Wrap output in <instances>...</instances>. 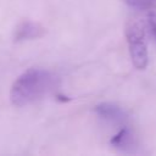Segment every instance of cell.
Returning <instances> with one entry per match:
<instances>
[{"label":"cell","instance_id":"obj_1","mask_svg":"<svg viewBox=\"0 0 156 156\" xmlns=\"http://www.w3.org/2000/svg\"><path fill=\"white\" fill-rule=\"evenodd\" d=\"M58 85V77L44 68H29L13 82L10 99L15 106L22 107L41 100Z\"/></svg>","mask_w":156,"mask_h":156},{"label":"cell","instance_id":"obj_2","mask_svg":"<svg viewBox=\"0 0 156 156\" xmlns=\"http://www.w3.org/2000/svg\"><path fill=\"white\" fill-rule=\"evenodd\" d=\"M126 37L133 65L138 69H144L147 65L149 57H147L145 28L143 23L135 20H130L126 27Z\"/></svg>","mask_w":156,"mask_h":156},{"label":"cell","instance_id":"obj_3","mask_svg":"<svg viewBox=\"0 0 156 156\" xmlns=\"http://www.w3.org/2000/svg\"><path fill=\"white\" fill-rule=\"evenodd\" d=\"M45 29L37 22L32 21H24L20 23L15 29V40L16 41H24V40H32L35 38H40L44 34Z\"/></svg>","mask_w":156,"mask_h":156},{"label":"cell","instance_id":"obj_4","mask_svg":"<svg viewBox=\"0 0 156 156\" xmlns=\"http://www.w3.org/2000/svg\"><path fill=\"white\" fill-rule=\"evenodd\" d=\"M94 111L100 118H102L105 121H108V122L119 123V122H123L126 119L124 111L119 106H117L115 104H111V102L99 104V105L95 106Z\"/></svg>","mask_w":156,"mask_h":156},{"label":"cell","instance_id":"obj_5","mask_svg":"<svg viewBox=\"0 0 156 156\" xmlns=\"http://www.w3.org/2000/svg\"><path fill=\"white\" fill-rule=\"evenodd\" d=\"M110 143L115 149L123 151V152H132L136 145L135 138L128 128L121 129L116 135L112 136Z\"/></svg>","mask_w":156,"mask_h":156},{"label":"cell","instance_id":"obj_6","mask_svg":"<svg viewBox=\"0 0 156 156\" xmlns=\"http://www.w3.org/2000/svg\"><path fill=\"white\" fill-rule=\"evenodd\" d=\"M127 5L134 7V9H139V10H146V9H151L152 5L156 2V0H123Z\"/></svg>","mask_w":156,"mask_h":156},{"label":"cell","instance_id":"obj_7","mask_svg":"<svg viewBox=\"0 0 156 156\" xmlns=\"http://www.w3.org/2000/svg\"><path fill=\"white\" fill-rule=\"evenodd\" d=\"M147 17H149V22H151V23H156V9H150V11H149V15H147Z\"/></svg>","mask_w":156,"mask_h":156},{"label":"cell","instance_id":"obj_8","mask_svg":"<svg viewBox=\"0 0 156 156\" xmlns=\"http://www.w3.org/2000/svg\"><path fill=\"white\" fill-rule=\"evenodd\" d=\"M149 24H150L151 33H152V35H154V38H155V40H156V23H151V22H149Z\"/></svg>","mask_w":156,"mask_h":156}]
</instances>
